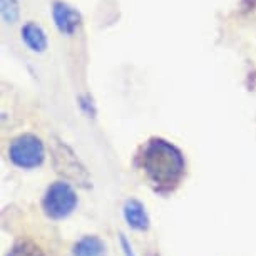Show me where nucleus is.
<instances>
[{
  "mask_svg": "<svg viewBox=\"0 0 256 256\" xmlns=\"http://www.w3.org/2000/svg\"><path fill=\"white\" fill-rule=\"evenodd\" d=\"M52 17H54V24L59 28V32L67 37L74 36V32L82 22L80 14L66 2H56L52 6Z\"/></svg>",
  "mask_w": 256,
  "mask_h": 256,
  "instance_id": "20e7f679",
  "label": "nucleus"
},
{
  "mask_svg": "<svg viewBox=\"0 0 256 256\" xmlns=\"http://www.w3.org/2000/svg\"><path fill=\"white\" fill-rule=\"evenodd\" d=\"M8 256H44V254H42V251L38 250L36 244L20 243L8 253Z\"/></svg>",
  "mask_w": 256,
  "mask_h": 256,
  "instance_id": "9d476101",
  "label": "nucleus"
},
{
  "mask_svg": "<svg viewBox=\"0 0 256 256\" xmlns=\"http://www.w3.org/2000/svg\"><path fill=\"white\" fill-rule=\"evenodd\" d=\"M77 204V196L74 190L64 181L54 182L46 192L44 210L50 218H66L69 216Z\"/></svg>",
  "mask_w": 256,
  "mask_h": 256,
  "instance_id": "7ed1b4c3",
  "label": "nucleus"
},
{
  "mask_svg": "<svg viewBox=\"0 0 256 256\" xmlns=\"http://www.w3.org/2000/svg\"><path fill=\"white\" fill-rule=\"evenodd\" d=\"M8 156L18 168H37L44 161V146L38 138L32 136V134H24L12 141L10 148H8Z\"/></svg>",
  "mask_w": 256,
  "mask_h": 256,
  "instance_id": "f03ea898",
  "label": "nucleus"
},
{
  "mask_svg": "<svg viewBox=\"0 0 256 256\" xmlns=\"http://www.w3.org/2000/svg\"><path fill=\"white\" fill-rule=\"evenodd\" d=\"M106 246L98 236H84L74 244V256H104Z\"/></svg>",
  "mask_w": 256,
  "mask_h": 256,
  "instance_id": "6e6552de",
  "label": "nucleus"
},
{
  "mask_svg": "<svg viewBox=\"0 0 256 256\" xmlns=\"http://www.w3.org/2000/svg\"><path fill=\"white\" fill-rule=\"evenodd\" d=\"M124 218L134 230L144 231L149 228V218L144 211V206L136 200H129L124 204Z\"/></svg>",
  "mask_w": 256,
  "mask_h": 256,
  "instance_id": "0eeeda50",
  "label": "nucleus"
},
{
  "mask_svg": "<svg viewBox=\"0 0 256 256\" xmlns=\"http://www.w3.org/2000/svg\"><path fill=\"white\" fill-rule=\"evenodd\" d=\"M142 168L154 184L171 188L184 172L181 151L164 139H151L142 149Z\"/></svg>",
  "mask_w": 256,
  "mask_h": 256,
  "instance_id": "f257e3e1",
  "label": "nucleus"
},
{
  "mask_svg": "<svg viewBox=\"0 0 256 256\" xmlns=\"http://www.w3.org/2000/svg\"><path fill=\"white\" fill-rule=\"evenodd\" d=\"M20 34H22V40L26 42L27 47L32 52H38L40 54V52H44L47 49V37L40 26H37L34 22H27L22 27Z\"/></svg>",
  "mask_w": 256,
  "mask_h": 256,
  "instance_id": "423d86ee",
  "label": "nucleus"
},
{
  "mask_svg": "<svg viewBox=\"0 0 256 256\" xmlns=\"http://www.w3.org/2000/svg\"><path fill=\"white\" fill-rule=\"evenodd\" d=\"M56 166H57V171L62 172V174H67V171L70 168V178L76 181H88V174H86L84 168L80 166L79 161L74 154L70 152L69 148L62 146V144H57L56 148Z\"/></svg>",
  "mask_w": 256,
  "mask_h": 256,
  "instance_id": "39448f33",
  "label": "nucleus"
},
{
  "mask_svg": "<svg viewBox=\"0 0 256 256\" xmlns=\"http://www.w3.org/2000/svg\"><path fill=\"white\" fill-rule=\"evenodd\" d=\"M120 246H122V250H124V254L126 256H134L132 253V248H131V244H129V241L126 240V236L124 234H120Z\"/></svg>",
  "mask_w": 256,
  "mask_h": 256,
  "instance_id": "9b49d317",
  "label": "nucleus"
},
{
  "mask_svg": "<svg viewBox=\"0 0 256 256\" xmlns=\"http://www.w3.org/2000/svg\"><path fill=\"white\" fill-rule=\"evenodd\" d=\"M2 17L6 22H16L18 18L17 0H2Z\"/></svg>",
  "mask_w": 256,
  "mask_h": 256,
  "instance_id": "1a4fd4ad",
  "label": "nucleus"
}]
</instances>
